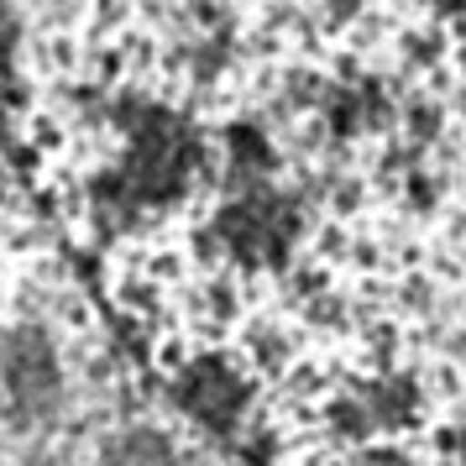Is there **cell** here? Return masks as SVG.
<instances>
[{
  "mask_svg": "<svg viewBox=\"0 0 466 466\" xmlns=\"http://www.w3.org/2000/svg\"><path fill=\"white\" fill-rule=\"evenodd\" d=\"M11 372H16V393H53V357L32 336H22L11 346Z\"/></svg>",
  "mask_w": 466,
  "mask_h": 466,
  "instance_id": "1",
  "label": "cell"
},
{
  "mask_svg": "<svg viewBox=\"0 0 466 466\" xmlns=\"http://www.w3.org/2000/svg\"><path fill=\"white\" fill-rule=\"evenodd\" d=\"M106 466H173V456L152 435H121V441H110Z\"/></svg>",
  "mask_w": 466,
  "mask_h": 466,
  "instance_id": "2",
  "label": "cell"
}]
</instances>
